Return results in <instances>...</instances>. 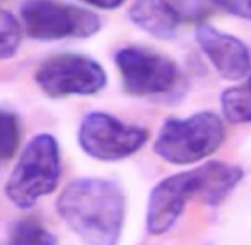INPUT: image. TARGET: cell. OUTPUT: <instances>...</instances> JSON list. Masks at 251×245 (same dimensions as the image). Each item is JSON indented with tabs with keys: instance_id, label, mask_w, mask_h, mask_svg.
I'll return each mask as SVG.
<instances>
[{
	"instance_id": "cell-14",
	"label": "cell",
	"mask_w": 251,
	"mask_h": 245,
	"mask_svg": "<svg viewBox=\"0 0 251 245\" xmlns=\"http://www.w3.org/2000/svg\"><path fill=\"white\" fill-rule=\"evenodd\" d=\"M21 141V122L20 118L8 111L0 108V163L9 161Z\"/></svg>"
},
{
	"instance_id": "cell-3",
	"label": "cell",
	"mask_w": 251,
	"mask_h": 245,
	"mask_svg": "<svg viewBox=\"0 0 251 245\" xmlns=\"http://www.w3.org/2000/svg\"><path fill=\"white\" fill-rule=\"evenodd\" d=\"M225 141V126L214 112L188 118H170L154 144V151L167 163L191 164L211 155Z\"/></svg>"
},
{
	"instance_id": "cell-6",
	"label": "cell",
	"mask_w": 251,
	"mask_h": 245,
	"mask_svg": "<svg viewBox=\"0 0 251 245\" xmlns=\"http://www.w3.org/2000/svg\"><path fill=\"white\" fill-rule=\"evenodd\" d=\"M148 141L144 127L126 124L105 112L87 114L78 129L81 149L100 161H118L138 152Z\"/></svg>"
},
{
	"instance_id": "cell-16",
	"label": "cell",
	"mask_w": 251,
	"mask_h": 245,
	"mask_svg": "<svg viewBox=\"0 0 251 245\" xmlns=\"http://www.w3.org/2000/svg\"><path fill=\"white\" fill-rule=\"evenodd\" d=\"M211 2L226 14L251 20V0H211Z\"/></svg>"
},
{
	"instance_id": "cell-15",
	"label": "cell",
	"mask_w": 251,
	"mask_h": 245,
	"mask_svg": "<svg viewBox=\"0 0 251 245\" xmlns=\"http://www.w3.org/2000/svg\"><path fill=\"white\" fill-rule=\"evenodd\" d=\"M23 24L9 11L0 9V61L15 56L23 40Z\"/></svg>"
},
{
	"instance_id": "cell-9",
	"label": "cell",
	"mask_w": 251,
	"mask_h": 245,
	"mask_svg": "<svg viewBox=\"0 0 251 245\" xmlns=\"http://www.w3.org/2000/svg\"><path fill=\"white\" fill-rule=\"evenodd\" d=\"M195 40L223 78L241 80L250 73L251 55L238 37L201 24L195 30Z\"/></svg>"
},
{
	"instance_id": "cell-11",
	"label": "cell",
	"mask_w": 251,
	"mask_h": 245,
	"mask_svg": "<svg viewBox=\"0 0 251 245\" xmlns=\"http://www.w3.org/2000/svg\"><path fill=\"white\" fill-rule=\"evenodd\" d=\"M197 177V198L208 205H219L241 182L244 172L238 166L208 161L194 169Z\"/></svg>"
},
{
	"instance_id": "cell-7",
	"label": "cell",
	"mask_w": 251,
	"mask_h": 245,
	"mask_svg": "<svg viewBox=\"0 0 251 245\" xmlns=\"http://www.w3.org/2000/svg\"><path fill=\"white\" fill-rule=\"evenodd\" d=\"M123 86L135 96H154L170 92L177 78V65L167 56L147 48L129 46L115 53Z\"/></svg>"
},
{
	"instance_id": "cell-13",
	"label": "cell",
	"mask_w": 251,
	"mask_h": 245,
	"mask_svg": "<svg viewBox=\"0 0 251 245\" xmlns=\"http://www.w3.org/2000/svg\"><path fill=\"white\" fill-rule=\"evenodd\" d=\"M5 245H58L56 238L36 220H20Z\"/></svg>"
},
{
	"instance_id": "cell-4",
	"label": "cell",
	"mask_w": 251,
	"mask_h": 245,
	"mask_svg": "<svg viewBox=\"0 0 251 245\" xmlns=\"http://www.w3.org/2000/svg\"><path fill=\"white\" fill-rule=\"evenodd\" d=\"M20 18L25 34L37 42L87 39L102 27L92 11L59 0H25Z\"/></svg>"
},
{
	"instance_id": "cell-18",
	"label": "cell",
	"mask_w": 251,
	"mask_h": 245,
	"mask_svg": "<svg viewBox=\"0 0 251 245\" xmlns=\"http://www.w3.org/2000/svg\"><path fill=\"white\" fill-rule=\"evenodd\" d=\"M250 90H251V74H250V78H248V86H247Z\"/></svg>"
},
{
	"instance_id": "cell-12",
	"label": "cell",
	"mask_w": 251,
	"mask_h": 245,
	"mask_svg": "<svg viewBox=\"0 0 251 245\" xmlns=\"http://www.w3.org/2000/svg\"><path fill=\"white\" fill-rule=\"evenodd\" d=\"M222 111L232 124L251 122V90L244 86L226 89L222 93Z\"/></svg>"
},
{
	"instance_id": "cell-8",
	"label": "cell",
	"mask_w": 251,
	"mask_h": 245,
	"mask_svg": "<svg viewBox=\"0 0 251 245\" xmlns=\"http://www.w3.org/2000/svg\"><path fill=\"white\" fill-rule=\"evenodd\" d=\"M197 198L194 170L173 174L161 180L151 192L147 227L152 235H163L173 227L189 199Z\"/></svg>"
},
{
	"instance_id": "cell-19",
	"label": "cell",
	"mask_w": 251,
	"mask_h": 245,
	"mask_svg": "<svg viewBox=\"0 0 251 245\" xmlns=\"http://www.w3.org/2000/svg\"><path fill=\"white\" fill-rule=\"evenodd\" d=\"M3 2H6V0H0V3H3Z\"/></svg>"
},
{
	"instance_id": "cell-1",
	"label": "cell",
	"mask_w": 251,
	"mask_h": 245,
	"mask_svg": "<svg viewBox=\"0 0 251 245\" xmlns=\"http://www.w3.org/2000/svg\"><path fill=\"white\" fill-rule=\"evenodd\" d=\"M56 210L84 244H118L126 214V198L118 183L96 177L77 179L61 192Z\"/></svg>"
},
{
	"instance_id": "cell-5",
	"label": "cell",
	"mask_w": 251,
	"mask_h": 245,
	"mask_svg": "<svg viewBox=\"0 0 251 245\" xmlns=\"http://www.w3.org/2000/svg\"><path fill=\"white\" fill-rule=\"evenodd\" d=\"M34 80L50 98L87 96L105 87L106 74L102 65L87 55L59 53L40 64Z\"/></svg>"
},
{
	"instance_id": "cell-10",
	"label": "cell",
	"mask_w": 251,
	"mask_h": 245,
	"mask_svg": "<svg viewBox=\"0 0 251 245\" xmlns=\"http://www.w3.org/2000/svg\"><path fill=\"white\" fill-rule=\"evenodd\" d=\"M132 23L160 40H170L180 25V14L170 0H136L129 9Z\"/></svg>"
},
{
	"instance_id": "cell-2",
	"label": "cell",
	"mask_w": 251,
	"mask_h": 245,
	"mask_svg": "<svg viewBox=\"0 0 251 245\" xmlns=\"http://www.w3.org/2000/svg\"><path fill=\"white\" fill-rule=\"evenodd\" d=\"M61 177V154L56 139L49 133L34 136L12 170L6 196L18 208H31L42 196L52 194Z\"/></svg>"
},
{
	"instance_id": "cell-17",
	"label": "cell",
	"mask_w": 251,
	"mask_h": 245,
	"mask_svg": "<svg viewBox=\"0 0 251 245\" xmlns=\"http://www.w3.org/2000/svg\"><path fill=\"white\" fill-rule=\"evenodd\" d=\"M80 2H84L86 5H90V6H95L99 9L109 11V9H115L118 6H121L126 0H80Z\"/></svg>"
}]
</instances>
